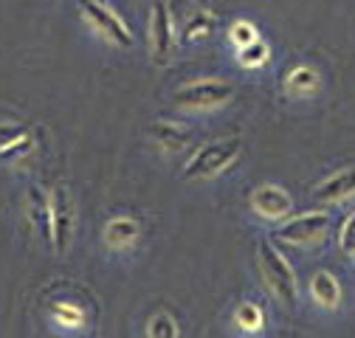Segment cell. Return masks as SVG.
<instances>
[{
	"mask_svg": "<svg viewBox=\"0 0 355 338\" xmlns=\"http://www.w3.org/2000/svg\"><path fill=\"white\" fill-rule=\"evenodd\" d=\"M257 263H259L262 282L271 290V296L279 305H285L288 310H293L296 302H299V282H296V274H293L291 263L285 260V254L271 240H259Z\"/></svg>",
	"mask_w": 355,
	"mask_h": 338,
	"instance_id": "obj_1",
	"label": "cell"
},
{
	"mask_svg": "<svg viewBox=\"0 0 355 338\" xmlns=\"http://www.w3.org/2000/svg\"><path fill=\"white\" fill-rule=\"evenodd\" d=\"M240 152H243V139L240 136L209 141V144L198 147L195 155L187 161L184 178L187 181H209V178L223 175L226 169L240 158Z\"/></svg>",
	"mask_w": 355,
	"mask_h": 338,
	"instance_id": "obj_2",
	"label": "cell"
},
{
	"mask_svg": "<svg viewBox=\"0 0 355 338\" xmlns=\"http://www.w3.org/2000/svg\"><path fill=\"white\" fill-rule=\"evenodd\" d=\"M234 96V84L220 79V76H203V79H195V82H187L181 84L175 94H172V102L184 110H195V113H206V110H217L229 105Z\"/></svg>",
	"mask_w": 355,
	"mask_h": 338,
	"instance_id": "obj_3",
	"label": "cell"
},
{
	"mask_svg": "<svg viewBox=\"0 0 355 338\" xmlns=\"http://www.w3.org/2000/svg\"><path fill=\"white\" fill-rule=\"evenodd\" d=\"M79 12H82V17L87 23H91V28L99 37H105L110 46H116V48H132L136 37H132L130 26L107 3H102V0H79Z\"/></svg>",
	"mask_w": 355,
	"mask_h": 338,
	"instance_id": "obj_4",
	"label": "cell"
},
{
	"mask_svg": "<svg viewBox=\"0 0 355 338\" xmlns=\"http://www.w3.org/2000/svg\"><path fill=\"white\" fill-rule=\"evenodd\" d=\"M73 226H76V208L73 197L65 184L51 189V248L57 254H65L71 240H73Z\"/></svg>",
	"mask_w": 355,
	"mask_h": 338,
	"instance_id": "obj_5",
	"label": "cell"
},
{
	"mask_svg": "<svg viewBox=\"0 0 355 338\" xmlns=\"http://www.w3.org/2000/svg\"><path fill=\"white\" fill-rule=\"evenodd\" d=\"M330 229V215L327 211H304L299 217H288L279 229H277V240L288 242V245H310L324 240Z\"/></svg>",
	"mask_w": 355,
	"mask_h": 338,
	"instance_id": "obj_6",
	"label": "cell"
},
{
	"mask_svg": "<svg viewBox=\"0 0 355 338\" xmlns=\"http://www.w3.org/2000/svg\"><path fill=\"white\" fill-rule=\"evenodd\" d=\"M172 46H175V26H172V12L164 0H155L150 12V54L158 68L169 65L172 60Z\"/></svg>",
	"mask_w": 355,
	"mask_h": 338,
	"instance_id": "obj_7",
	"label": "cell"
},
{
	"mask_svg": "<svg viewBox=\"0 0 355 338\" xmlns=\"http://www.w3.org/2000/svg\"><path fill=\"white\" fill-rule=\"evenodd\" d=\"M251 208L254 215L262 217V220H288V215L293 211V200L291 195L277 186V184H259L254 192H251Z\"/></svg>",
	"mask_w": 355,
	"mask_h": 338,
	"instance_id": "obj_8",
	"label": "cell"
},
{
	"mask_svg": "<svg viewBox=\"0 0 355 338\" xmlns=\"http://www.w3.org/2000/svg\"><path fill=\"white\" fill-rule=\"evenodd\" d=\"M37 150V136L26 124L0 121V161H20Z\"/></svg>",
	"mask_w": 355,
	"mask_h": 338,
	"instance_id": "obj_9",
	"label": "cell"
},
{
	"mask_svg": "<svg viewBox=\"0 0 355 338\" xmlns=\"http://www.w3.org/2000/svg\"><path fill=\"white\" fill-rule=\"evenodd\" d=\"M26 215L34 234H40L42 242L51 245V192L42 186H31L26 197Z\"/></svg>",
	"mask_w": 355,
	"mask_h": 338,
	"instance_id": "obj_10",
	"label": "cell"
},
{
	"mask_svg": "<svg viewBox=\"0 0 355 338\" xmlns=\"http://www.w3.org/2000/svg\"><path fill=\"white\" fill-rule=\"evenodd\" d=\"M102 237L107 242V248L113 251H127L139 242L141 237V220L139 217H132V215H116L105 223L102 229Z\"/></svg>",
	"mask_w": 355,
	"mask_h": 338,
	"instance_id": "obj_11",
	"label": "cell"
},
{
	"mask_svg": "<svg viewBox=\"0 0 355 338\" xmlns=\"http://www.w3.org/2000/svg\"><path fill=\"white\" fill-rule=\"evenodd\" d=\"M352 195H355V166L338 169V172H333L330 178H324V181L316 186V192H313V197H316L319 203H324V206L341 203V200H347V197H352Z\"/></svg>",
	"mask_w": 355,
	"mask_h": 338,
	"instance_id": "obj_12",
	"label": "cell"
},
{
	"mask_svg": "<svg viewBox=\"0 0 355 338\" xmlns=\"http://www.w3.org/2000/svg\"><path fill=\"white\" fill-rule=\"evenodd\" d=\"M150 139L164 152H181V150L189 147L192 133L178 121H153L150 124Z\"/></svg>",
	"mask_w": 355,
	"mask_h": 338,
	"instance_id": "obj_13",
	"label": "cell"
},
{
	"mask_svg": "<svg viewBox=\"0 0 355 338\" xmlns=\"http://www.w3.org/2000/svg\"><path fill=\"white\" fill-rule=\"evenodd\" d=\"M310 296H313V302L319 308L336 310L341 305V282L336 279V274L319 271V274H313V279H310Z\"/></svg>",
	"mask_w": 355,
	"mask_h": 338,
	"instance_id": "obj_14",
	"label": "cell"
},
{
	"mask_svg": "<svg viewBox=\"0 0 355 338\" xmlns=\"http://www.w3.org/2000/svg\"><path fill=\"white\" fill-rule=\"evenodd\" d=\"M214 31H217V15L211 9H195L187 17L184 28H181V42H187V46H192V42H203Z\"/></svg>",
	"mask_w": 355,
	"mask_h": 338,
	"instance_id": "obj_15",
	"label": "cell"
},
{
	"mask_svg": "<svg viewBox=\"0 0 355 338\" xmlns=\"http://www.w3.org/2000/svg\"><path fill=\"white\" fill-rule=\"evenodd\" d=\"M322 88V73L313 65H296L288 76H285V91L291 96H313Z\"/></svg>",
	"mask_w": 355,
	"mask_h": 338,
	"instance_id": "obj_16",
	"label": "cell"
},
{
	"mask_svg": "<svg viewBox=\"0 0 355 338\" xmlns=\"http://www.w3.org/2000/svg\"><path fill=\"white\" fill-rule=\"evenodd\" d=\"M268 60H271V46L265 39H254L248 46L237 48V62L243 68H262L268 65Z\"/></svg>",
	"mask_w": 355,
	"mask_h": 338,
	"instance_id": "obj_17",
	"label": "cell"
},
{
	"mask_svg": "<svg viewBox=\"0 0 355 338\" xmlns=\"http://www.w3.org/2000/svg\"><path fill=\"white\" fill-rule=\"evenodd\" d=\"M234 324H237L243 332H262V327H265V313H262L259 305L243 302V305L234 310Z\"/></svg>",
	"mask_w": 355,
	"mask_h": 338,
	"instance_id": "obj_18",
	"label": "cell"
},
{
	"mask_svg": "<svg viewBox=\"0 0 355 338\" xmlns=\"http://www.w3.org/2000/svg\"><path fill=\"white\" fill-rule=\"evenodd\" d=\"M51 316L54 321L62 327V330H82L85 327V310L71 305V302H57L51 308Z\"/></svg>",
	"mask_w": 355,
	"mask_h": 338,
	"instance_id": "obj_19",
	"label": "cell"
},
{
	"mask_svg": "<svg viewBox=\"0 0 355 338\" xmlns=\"http://www.w3.org/2000/svg\"><path fill=\"white\" fill-rule=\"evenodd\" d=\"M147 335L150 338H178V335H181V327H178V321H175L172 313L161 310V313H155L147 321Z\"/></svg>",
	"mask_w": 355,
	"mask_h": 338,
	"instance_id": "obj_20",
	"label": "cell"
},
{
	"mask_svg": "<svg viewBox=\"0 0 355 338\" xmlns=\"http://www.w3.org/2000/svg\"><path fill=\"white\" fill-rule=\"evenodd\" d=\"M229 39L234 42L237 48H243V46H248V42L259 39V28H257L251 20H237V23H232V28H229Z\"/></svg>",
	"mask_w": 355,
	"mask_h": 338,
	"instance_id": "obj_21",
	"label": "cell"
},
{
	"mask_svg": "<svg viewBox=\"0 0 355 338\" xmlns=\"http://www.w3.org/2000/svg\"><path fill=\"white\" fill-rule=\"evenodd\" d=\"M338 245H341V251H347V254H355V208H352V215H349V217L341 223Z\"/></svg>",
	"mask_w": 355,
	"mask_h": 338,
	"instance_id": "obj_22",
	"label": "cell"
}]
</instances>
